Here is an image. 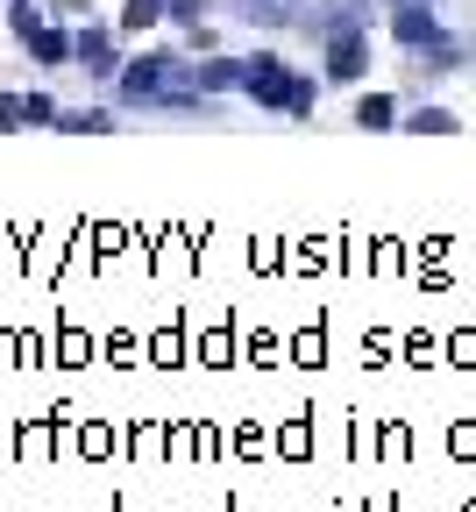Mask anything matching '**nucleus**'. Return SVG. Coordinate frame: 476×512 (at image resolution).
<instances>
[{
  "label": "nucleus",
  "mask_w": 476,
  "mask_h": 512,
  "mask_svg": "<svg viewBox=\"0 0 476 512\" xmlns=\"http://www.w3.org/2000/svg\"><path fill=\"white\" fill-rule=\"evenodd\" d=\"M72 57L86 64V72H93V79H114V72H121V50H114V36H107V29H86Z\"/></svg>",
  "instance_id": "nucleus-8"
},
{
  "label": "nucleus",
  "mask_w": 476,
  "mask_h": 512,
  "mask_svg": "<svg viewBox=\"0 0 476 512\" xmlns=\"http://www.w3.org/2000/svg\"><path fill=\"white\" fill-rule=\"evenodd\" d=\"M370 72H377V43H370V29L320 36V79H327V86L356 93V86H370Z\"/></svg>",
  "instance_id": "nucleus-1"
},
{
  "label": "nucleus",
  "mask_w": 476,
  "mask_h": 512,
  "mask_svg": "<svg viewBox=\"0 0 476 512\" xmlns=\"http://www.w3.org/2000/svg\"><path fill=\"white\" fill-rule=\"evenodd\" d=\"M384 8H398V0H384Z\"/></svg>",
  "instance_id": "nucleus-12"
},
{
  "label": "nucleus",
  "mask_w": 476,
  "mask_h": 512,
  "mask_svg": "<svg viewBox=\"0 0 476 512\" xmlns=\"http://www.w3.org/2000/svg\"><path fill=\"white\" fill-rule=\"evenodd\" d=\"M398 93H377V86H356V100H349V121L363 128V136H384V128H398Z\"/></svg>",
  "instance_id": "nucleus-6"
},
{
  "label": "nucleus",
  "mask_w": 476,
  "mask_h": 512,
  "mask_svg": "<svg viewBox=\"0 0 476 512\" xmlns=\"http://www.w3.org/2000/svg\"><path fill=\"white\" fill-rule=\"evenodd\" d=\"M242 72H249V57H221V50H207V57L192 64V79H199V93H207V100L242 93Z\"/></svg>",
  "instance_id": "nucleus-5"
},
{
  "label": "nucleus",
  "mask_w": 476,
  "mask_h": 512,
  "mask_svg": "<svg viewBox=\"0 0 476 512\" xmlns=\"http://www.w3.org/2000/svg\"><path fill=\"white\" fill-rule=\"evenodd\" d=\"M398 128H405V136H462V114L441 107V100H413L398 114Z\"/></svg>",
  "instance_id": "nucleus-7"
},
{
  "label": "nucleus",
  "mask_w": 476,
  "mask_h": 512,
  "mask_svg": "<svg viewBox=\"0 0 476 512\" xmlns=\"http://www.w3.org/2000/svg\"><path fill=\"white\" fill-rule=\"evenodd\" d=\"M292 86H299V72H292L278 50H256L249 72H242V93H249L263 114H292Z\"/></svg>",
  "instance_id": "nucleus-2"
},
{
  "label": "nucleus",
  "mask_w": 476,
  "mask_h": 512,
  "mask_svg": "<svg viewBox=\"0 0 476 512\" xmlns=\"http://www.w3.org/2000/svg\"><path fill=\"white\" fill-rule=\"evenodd\" d=\"M384 22V0H313L306 15V36H342V29H377Z\"/></svg>",
  "instance_id": "nucleus-3"
},
{
  "label": "nucleus",
  "mask_w": 476,
  "mask_h": 512,
  "mask_svg": "<svg viewBox=\"0 0 476 512\" xmlns=\"http://www.w3.org/2000/svg\"><path fill=\"white\" fill-rule=\"evenodd\" d=\"M228 8L249 22V29H306V15H313V0H228Z\"/></svg>",
  "instance_id": "nucleus-4"
},
{
  "label": "nucleus",
  "mask_w": 476,
  "mask_h": 512,
  "mask_svg": "<svg viewBox=\"0 0 476 512\" xmlns=\"http://www.w3.org/2000/svg\"><path fill=\"white\" fill-rule=\"evenodd\" d=\"M164 22V0H128L121 8V29H157Z\"/></svg>",
  "instance_id": "nucleus-10"
},
{
  "label": "nucleus",
  "mask_w": 476,
  "mask_h": 512,
  "mask_svg": "<svg viewBox=\"0 0 476 512\" xmlns=\"http://www.w3.org/2000/svg\"><path fill=\"white\" fill-rule=\"evenodd\" d=\"M164 15H171V22H185V29H192V22H199V15H207V0H164Z\"/></svg>",
  "instance_id": "nucleus-11"
},
{
  "label": "nucleus",
  "mask_w": 476,
  "mask_h": 512,
  "mask_svg": "<svg viewBox=\"0 0 476 512\" xmlns=\"http://www.w3.org/2000/svg\"><path fill=\"white\" fill-rule=\"evenodd\" d=\"M22 43H29V50H36L43 64H64V57H72V36H64V29H43V22H36V29H29Z\"/></svg>",
  "instance_id": "nucleus-9"
}]
</instances>
